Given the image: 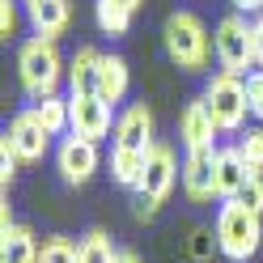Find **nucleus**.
<instances>
[{"mask_svg": "<svg viewBox=\"0 0 263 263\" xmlns=\"http://www.w3.org/2000/svg\"><path fill=\"white\" fill-rule=\"evenodd\" d=\"M161 47H166V55L174 68L183 72H204L208 68V55H212V34L200 13L191 9H174L166 26H161Z\"/></svg>", "mask_w": 263, "mask_h": 263, "instance_id": "nucleus-1", "label": "nucleus"}, {"mask_svg": "<svg viewBox=\"0 0 263 263\" xmlns=\"http://www.w3.org/2000/svg\"><path fill=\"white\" fill-rule=\"evenodd\" d=\"M17 81L30 102H39L47 93H60V81H68V64H64L55 39L34 34L17 47Z\"/></svg>", "mask_w": 263, "mask_h": 263, "instance_id": "nucleus-2", "label": "nucleus"}, {"mask_svg": "<svg viewBox=\"0 0 263 263\" xmlns=\"http://www.w3.org/2000/svg\"><path fill=\"white\" fill-rule=\"evenodd\" d=\"M212 234H217V251L229 263H251L263 246V212L246 208L242 200H225Z\"/></svg>", "mask_w": 263, "mask_h": 263, "instance_id": "nucleus-3", "label": "nucleus"}, {"mask_svg": "<svg viewBox=\"0 0 263 263\" xmlns=\"http://www.w3.org/2000/svg\"><path fill=\"white\" fill-rule=\"evenodd\" d=\"M174 183H183V166H178V157L166 140H157L149 149V161H144V174L136 183V217L140 221H153L157 208L170 200Z\"/></svg>", "mask_w": 263, "mask_h": 263, "instance_id": "nucleus-4", "label": "nucleus"}, {"mask_svg": "<svg viewBox=\"0 0 263 263\" xmlns=\"http://www.w3.org/2000/svg\"><path fill=\"white\" fill-rule=\"evenodd\" d=\"M212 55H217L221 72H234V77H251L259 64H255V47H251V22L246 13H225L212 30Z\"/></svg>", "mask_w": 263, "mask_h": 263, "instance_id": "nucleus-5", "label": "nucleus"}, {"mask_svg": "<svg viewBox=\"0 0 263 263\" xmlns=\"http://www.w3.org/2000/svg\"><path fill=\"white\" fill-rule=\"evenodd\" d=\"M204 102H208V110H212V119H217L221 132H242L246 119H251V102H246V77H234V72L208 77Z\"/></svg>", "mask_w": 263, "mask_h": 263, "instance_id": "nucleus-6", "label": "nucleus"}, {"mask_svg": "<svg viewBox=\"0 0 263 263\" xmlns=\"http://www.w3.org/2000/svg\"><path fill=\"white\" fill-rule=\"evenodd\" d=\"M102 166V153H98V140H85V136H60L55 144V170L68 187H85L89 178Z\"/></svg>", "mask_w": 263, "mask_h": 263, "instance_id": "nucleus-7", "label": "nucleus"}, {"mask_svg": "<svg viewBox=\"0 0 263 263\" xmlns=\"http://www.w3.org/2000/svg\"><path fill=\"white\" fill-rule=\"evenodd\" d=\"M68 106H72V136H85V140H106L110 136V102L98 89H81L68 93Z\"/></svg>", "mask_w": 263, "mask_h": 263, "instance_id": "nucleus-8", "label": "nucleus"}, {"mask_svg": "<svg viewBox=\"0 0 263 263\" xmlns=\"http://www.w3.org/2000/svg\"><path fill=\"white\" fill-rule=\"evenodd\" d=\"M5 136H9V144H13V149H17L22 166H34V161H43V157H47V149H51V132L39 123L34 106H26V110H17V115H13Z\"/></svg>", "mask_w": 263, "mask_h": 263, "instance_id": "nucleus-9", "label": "nucleus"}, {"mask_svg": "<svg viewBox=\"0 0 263 263\" xmlns=\"http://www.w3.org/2000/svg\"><path fill=\"white\" fill-rule=\"evenodd\" d=\"M183 195L191 204L217 200V149H191L183 157Z\"/></svg>", "mask_w": 263, "mask_h": 263, "instance_id": "nucleus-10", "label": "nucleus"}, {"mask_svg": "<svg viewBox=\"0 0 263 263\" xmlns=\"http://www.w3.org/2000/svg\"><path fill=\"white\" fill-rule=\"evenodd\" d=\"M217 119H212V110L204 102V93L200 98H191V102L183 106V115H178V140H183V149H217Z\"/></svg>", "mask_w": 263, "mask_h": 263, "instance_id": "nucleus-11", "label": "nucleus"}, {"mask_svg": "<svg viewBox=\"0 0 263 263\" xmlns=\"http://www.w3.org/2000/svg\"><path fill=\"white\" fill-rule=\"evenodd\" d=\"M157 119H153V110L144 106V102H132L119 119H115V144H127V149H144L149 153L153 144H157Z\"/></svg>", "mask_w": 263, "mask_h": 263, "instance_id": "nucleus-12", "label": "nucleus"}, {"mask_svg": "<svg viewBox=\"0 0 263 263\" xmlns=\"http://www.w3.org/2000/svg\"><path fill=\"white\" fill-rule=\"evenodd\" d=\"M26 22H30L34 34L60 39V34H68V26H72V0H30Z\"/></svg>", "mask_w": 263, "mask_h": 263, "instance_id": "nucleus-13", "label": "nucleus"}, {"mask_svg": "<svg viewBox=\"0 0 263 263\" xmlns=\"http://www.w3.org/2000/svg\"><path fill=\"white\" fill-rule=\"evenodd\" d=\"M246 183H251V166L242 161L238 144L234 149H217V200H238Z\"/></svg>", "mask_w": 263, "mask_h": 263, "instance_id": "nucleus-14", "label": "nucleus"}, {"mask_svg": "<svg viewBox=\"0 0 263 263\" xmlns=\"http://www.w3.org/2000/svg\"><path fill=\"white\" fill-rule=\"evenodd\" d=\"M93 89L102 93L110 106H119L123 98H127V89H132V68H127V60H123V55H115V51H110V55H102Z\"/></svg>", "mask_w": 263, "mask_h": 263, "instance_id": "nucleus-15", "label": "nucleus"}, {"mask_svg": "<svg viewBox=\"0 0 263 263\" xmlns=\"http://www.w3.org/2000/svg\"><path fill=\"white\" fill-rule=\"evenodd\" d=\"M43 242L34 238L30 225H13L0 234V263H39Z\"/></svg>", "mask_w": 263, "mask_h": 263, "instance_id": "nucleus-16", "label": "nucleus"}, {"mask_svg": "<svg viewBox=\"0 0 263 263\" xmlns=\"http://www.w3.org/2000/svg\"><path fill=\"white\" fill-rule=\"evenodd\" d=\"M144 161H149V153L144 149H127V144H110V178L127 191H136L140 174H144Z\"/></svg>", "mask_w": 263, "mask_h": 263, "instance_id": "nucleus-17", "label": "nucleus"}, {"mask_svg": "<svg viewBox=\"0 0 263 263\" xmlns=\"http://www.w3.org/2000/svg\"><path fill=\"white\" fill-rule=\"evenodd\" d=\"M98 64H102V51H98V47H77L72 60H68V93L93 89V81H98Z\"/></svg>", "mask_w": 263, "mask_h": 263, "instance_id": "nucleus-18", "label": "nucleus"}, {"mask_svg": "<svg viewBox=\"0 0 263 263\" xmlns=\"http://www.w3.org/2000/svg\"><path fill=\"white\" fill-rule=\"evenodd\" d=\"M132 17H136V13H132L123 0H93V22L110 39H123L127 30H132Z\"/></svg>", "mask_w": 263, "mask_h": 263, "instance_id": "nucleus-19", "label": "nucleus"}, {"mask_svg": "<svg viewBox=\"0 0 263 263\" xmlns=\"http://www.w3.org/2000/svg\"><path fill=\"white\" fill-rule=\"evenodd\" d=\"M34 115H39V123L51 132V136H64V132H72V106H68V98H60V93H47L34 102Z\"/></svg>", "mask_w": 263, "mask_h": 263, "instance_id": "nucleus-20", "label": "nucleus"}, {"mask_svg": "<svg viewBox=\"0 0 263 263\" xmlns=\"http://www.w3.org/2000/svg\"><path fill=\"white\" fill-rule=\"evenodd\" d=\"M77 259L81 263H115L119 251H115V242L106 229H89L85 238H77Z\"/></svg>", "mask_w": 263, "mask_h": 263, "instance_id": "nucleus-21", "label": "nucleus"}, {"mask_svg": "<svg viewBox=\"0 0 263 263\" xmlns=\"http://www.w3.org/2000/svg\"><path fill=\"white\" fill-rule=\"evenodd\" d=\"M238 153H242L246 166H251V174H263V127H242Z\"/></svg>", "mask_w": 263, "mask_h": 263, "instance_id": "nucleus-22", "label": "nucleus"}, {"mask_svg": "<svg viewBox=\"0 0 263 263\" xmlns=\"http://www.w3.org/2000/svg\"><path fill=\"white\" fill-rule=\"evenodd\" d=\"M39 263H81V259H77V242L64 238V234L43 238V255H39Z\"/></svg>", "mask_w": 263, "mask_h": 263, "instance_id": "nucleus-23", "label": "nucleus"}, {"mask_svg": "<svg viewBox=\"0 0 263 263\" xmlns=\"http://www.w3.org/2000/svg\"><path fill=\"white\" fill-rule=\"evenodd\" d=\"M17 166H22L17 149L9 144V136H0V183H5V191H9V183H13V178H17Z\"/></svg>", "mask_w": 263, "mask_h": 263, "instance_id": "nucleus-24", "label": "nucleus"}, {"mask_svg": "<svg viewBox=\"0 0 263 263\" xmlns=\"http://www.w3.org/2000/svg\"><path fill=\"white\" fill-rule=\"evenodd\" d=\"M246 102H251V119H263V68L246 77Z\"/></svg>", "mask_w": 263, "mask_h": 263, "instance_id": "nucleus-25", "label": "nucleus"}, {"mask_svg": "<svg viewBox=\"0 0 263 263\" xmlns=\"http://www.w3.org/2000/svg\"><path fill=\"white\" fill-rule=\"evenodd\" d=\"M17 26H22V13H17V0H0V39H13L17 34Z\"/></svg>", "mask_w": 263, "mask_h": 263, "instance_id": "nucleus-26", "label": "nucleus"}, {"mask_svg": "<svg viewBox=\"0 0 263 263\" xmlns=\"http://www.w3.org/2000/svg\"><path fill=\"white\" fill-rule=\"evenodd\" d=\"M238 200L246 204V208H255V212H263V174H251V183L242 187V195Z\"/></svg>", "mask_w": 263, "mask_h": 263, "instance_id": "nucleus-27", "label": "nucleus"}, {"mask_svg": "<svg viewBox=\"0 0 263 263\" xmlns=\"http://www.w3.org/2000/svg\"><path fill=\"white\" fill-rule=\"evenodd\" d=\"M212 246H217V234H208V229H195V238H191V255H195V259H204Z\"/></svg>", "mask_w": 263, "mask_h": 263, "instance_id": "nucleus-28", "label": "nucleus"}, {"mask_svg": "<svg viewBox=\"0 0 263 263\" xmlns=\"http://www.w3.org/2000/svg\"><path fill=\"white\" fill-rule=\"evenodd\" d=\"M251 47H255V64L263 68V13L251 17Z\"/></svg>", "mask_w": 263, "mask_h": 263, "instance_id": "nucleus-29", "label": "nucleus"}, {"mask_svg": "<svg viewBox=\"0 0 263 263\" xmlns=\"http://www.w3.org/2000/svg\"><path fill=\"white\" fill-rule=\"evenodd\" d=\"M229 5H234L238 13H251V17H255V13H263V0H229Z\"/></svg>", "mask_w": 263, "mask_h": 263, "instance_id": "nucleus-30", "label": "nucleus"}, {"mask_svg": "<svg viewBox=\"0 0 263 263\" xmlns=\"http://www.w3.org/2000/svg\"><path fill=\"white\" fill-rule=\"evenodd\" d=\"M115 263H144L136 251H119V259H115Z\"/></svg>", "mask_w": 263, "mask_h": 263, "instance_id": "nucleus-31", "label": "nucleus"}, {"mask_svg": "<svg viewBox=\"0 0 263 263\" xmlns=\"http://www.w3.org/2000/svg\"><path fill=\"white\" fill-rule=\"evenodd\" d=\"M123 5H127L132 13H140V9H144V0H123Z\"/></svg>", "mask_w": 263, "mask_h": 263, "instance_id": "nucleus-32", "label": "nucleus"}, {"mask_svg": "<svg viewBox=\"0 0 263 263\" xmlns=\"http://www.w3.org/2000/svg\"><path fill=\"white\" fill-rule=\"evenodd\" d=\"M22 5H30V0H22Z\"/></svg>", "mask_w": 263, "mask_h": 263, "instance_id": "nucleus-33", "label": "nucleus"}]
</instances>
